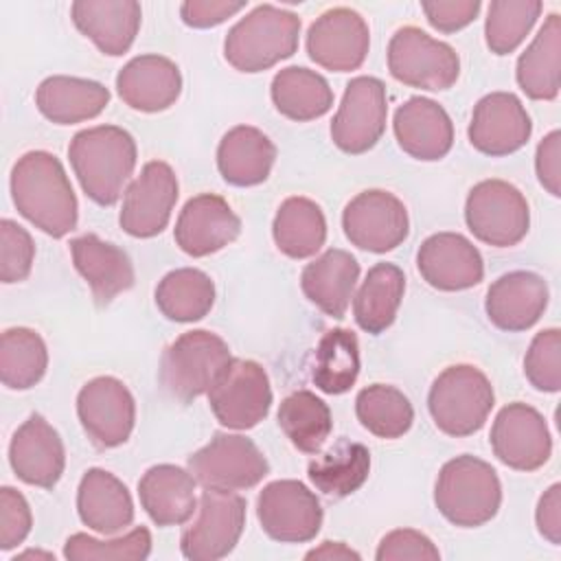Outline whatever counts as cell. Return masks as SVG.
Returning a JSON list of instances; mask_svg holds the SVG:
<instances>
[{
	"label": "cell",
	"mask_w": 561,
	"mask_h": 561,
	"mask_svg": "<svg viewBox=\"0 0 561 561\" xmlns=\"http://www.w3.org/2000/svg\"><path fill=\"white\" fill-rule=\"evenodd\" d=\"M491 449L495 458L517 471L543 467L552 454V436L546 419L528 403L504 405L491 427Z\"/></svg>",
	"instance_id": "e0dca14e"
},
{
	"label": "cell",
	"mask_w": 561,
	"mask_h": 561,
	"mask_svg": "<svg viewBox=\"0 0 561 561\" xmlns=\"http://www.w3.org/2000/svg\"><path fill=\"white\" fill-rule=\"evenodd\" d=\"M388 70L410 88L438 92L456 83L460 59L449 44L434 39L416 26H403L390 37Z\"/></svg>",
	"instance_id": "9c48e42d"
},
{
	"label": "cell",
	"mask_w": 561,
	"mask_h": 561,
	"mask_svg": "<svg viewBox=\"0 0 561 561\" xmlns=\"http://www.w3.org/2000/svg\"><path fill=\"white\" fill-rule=\"evenodd\" d=\"M355 414L362 427L379 438H399L414 423L410 399L394 386L373 383L357 392Z\"/></svg>",
	"instance_id": "b9f144b4"
},
{
	"label": "cell",
	"mask_w": 561,
	"mask_h": 561,
	"mask_svg": "<svg viewBox=\"0 0 561 561\" xmlns=\"http://www.w3.org/2000/svg\"><path fill=\"white\" fill-rule=\"evenodd\" d=\"M559 64H561V18L550 13L519 55L515 77L522 92L535 101H552L559 94Z\"/></svg>",
	"instance_id": "d6a6232c"
},
{
	"label": "cell",
	"mask_w": 561,
	"mask_h": 561,
	"mask_svg": "<svg viewBox=\"0 0 561 561\" xmlns=\"http://www.w3.org/2000/svg\"><path fill=\"white\" fill-rule=\"evenodd\" d=\"M70 254L77 272L90 285L96 305H110L118 294L134 287V263L116 243L88 232L70 241Z\"/></svg>",
	"instance_id": "4316f807"
},
{
	"label": "cell",
	"mask_w": 561,
	"mask_h": 561,
	"mask_svg": "<svg viewBox=\"0 0 561 561\" xmlns=\"http://www.w3.org/2000/svg\"><path fill=\"white\" fill-rule=\"evenodd\" d=\"M305 559H329V561L331 559L333 561H337V559H355V561H359L362 557H359V552H355L353 548H348L342 541H322L318 548L309 550L305 554Z\"/></svg>",
	"instance_id": "db71d44e"
},
{
	"label": "cell",
	"mask_w": 561,
	"mask_h": 561,
	"mask_svg": "<svg viewBox=\"0 0 561 561\" xmlns=\"http://www.w3.org/2000/svg\"><path fill=\"white\" fill-rule=\"evenodd\" d=\"M561 134L554 129L550 131L539 145H537V153H535V171L539 178V184L552 195L559 197L561 195Z\"/></svg>",
	"instance_id": "816d5d0a"
},
{
	"label": "cell",
	"mask_w": 561,
	"mask_h": 561,
	"mask_svg": "<svg viewBox=\"0 0 561 561\" xmlns=\"http://www.w3.org/2000/svg\"><path fill=\"white\" fill-rule=\"evenodd\" d=\"M368 24L348 7L324 11L307 31V53L311 61L331 72L357 70L368 55Z\"/></svg>",
	"instance_id": "ac0fdd59"
},
{
	"label": "cell",
	"mask_w": 561,
	"mask_h": 561,
	"mask_svg": "<svg viewBox=\"0 0 561 561\" xmlns=\"http://www.w3.org/2000/svg\"><path fill=\"white\" fill-rule=\"evenodd\" d=\"M405 291V276L394 263H377L368 270L353 300V316L366 333H383L397 318Z\"/></svg>",
	"instance_id": "836d02e7"
},
{
	"label": "cell",
	"mask_w": 561,
	"mask_h": 561,
	"mask_svg": "<svg viewBox=\"0 0 561 561\" xmlns=\"http://www.w3.org/2000/svg\"><path fill=\"white\" fill-rule=\"evenodd\" d=\"M9 462L22 482L53 489L66 467L64 440L42 414H31L11 438Z\"/></svg>",
	"instance_id": "7402d4cb"
},
{
	"label": "cell",
	"mask_w": 561,
	"mask_h": 561,
	"mask_svg": "<svg viewBox=\"0 0 561 561\" xmlns=\"http://www.w3.org/2000/svg\"><path fill=\"white\" fill-rule=\"evenodd\" d=\"M191 471L175 465H153L138 480V497L156 526L186 524L197 511Z\"/></svg>",
	"instance_id": "83f0119b"
},
{
	"label": "cell",
	"mask_w": 561,
	"mask_h": 561,
	"mask_svg": "<svg viewBox=\"0 0 561 561\" xmlns=\"http://www.w3.org/2000/svg\"><path fill=\"white\" fill-rule=\"evenodd\" d=\"M215 419L228 430L259 425L272 408V388L265 368L254 359L232 357L208 390Z\"/></svg>",
	"instance_id": "8fae6325"
},
{
	"label": "cell",
	"mask_w": 561,
	"mask_h": 561,
	"mask_svg": "<svg viewBox=\"0 0 561 561\" xmlns=\"http://www.w3.org/2000/svg\"><path fill=\"white\" fill-rule=\"evenodd\" d=\"M377 561H401V559H414V561H438L440 552L434 546V541L414 528H397L381 537L377 552Z\"/></svg>",
	"instance_id": "7dc6e473"
},
{
	"label": "cell",
	"mask_w": 561,
	"mask_h": 561,
	"mask_svg": "<svg viewBox=\"0 0 561 561\" xmlns=\"http://www.w3.org/2000/svg\"><path fill=\"white\" fill-rule=\"evenodd\" d=\"M81 522L101 535H114L134 522V502L127 486L110 471L92 467L77 489Z\"/></svg>",
	"instance_id": "f546056e"
},
{
	"label": "cell",
	"mask_w": 561,
	"mask_h": 561,
	"mask_svg": "<svg viewBox=\"0 0 561 561\" xmlns=\"http://www.w3.org/2000/svg\"><path fill=\"white\" fill-rule=\"evenodd\" d=\"M276 248L289 259H309L327 241V219L322 208L309 197H287L272 224Z\"/></svg>",
	"instance_id": "d590c367"
},
{
	"label": "cell",
	"mask_w": 561,
	"mask_h": 561,
	"mask_svg": "<svg viewBox=\"0 0 561 561\" xmlns=\"http://www.w3.org/2000/svg\"><path fill=\"white\" fill-rule=\"evenodd\" d=\"M245 9V2L226 0H186L180 7L182 22L191 28H213Z\"/></svg>",
	"instance_id": "f907efd6"
},
{
	"label": "cell",
	"mask_w": 561,
	"mask_h": 561,
	"mask_svg": "<svg viewBox=\"0 0 561 561\" xmlns=\"http://www.w3.org/2000/svg\"><path fill=\"white\" fill-rule=\"evenodd\" d=\"M11 197L22 217L48 237L61 239L77 228L79 204L57 156L26 151L11 169Z\"/></svg>",
	"instance_id": "6da1fadb"
},
{
	"label": "cell",
	"mask_w": 561,
	"mask_h": 561,
	"mask_svg": "<svg viewBox=\"0 0 561 561\" xmlns=\"http://www.w3.org/2000/svg\"><path fill=\"white\" fill-rule=\"evenodd\" d=\"M151 552V533L136 526L123 537L96 539L75 533L64 543V557L70 561H142Z\"/></svg>",
	"instance_id": "ee69618b"
},
{
	"label": "cell",
	"mask_w": 561,
	"mask_h": 561,
	"mask_svg": "<svg viewBox=\"0 0 561 561\" xmlns=\"http://www.w3.org/2000/svg\"><path fill=\"white\" fill-rule=\"evenodd\" d=\"M178 191V175L167 162H147L140 169V175L125 191L118 215L121 228L136 239L160 234L171 219Z\"/></svg>",
	"instance_id": "2e32d148"
},
{
	"label": "cell",
	"mask_w": 561,
	"mask_h": 561,
	"mask_svg": "<svg viewBox=\"0 0 561 561\" xmlns=\"http://www.w3.org/2000/svg\"><path fill=\"white\" fill-rule=\"evenodd\" d=\"M116 92L125 105L138 112H162L182 92V75L175 61L162 55H138L116 75Z\"/></svg>",
	"instance_id": "d4e9b609"
},
{
	"label": "cell",
	"mask_w": 561,
	"mask_h": 561,
	"mask_svg": "<svg viewBox=\"0 0 561 561\" xmlns=\"http://www.w3.org/2000/svg\"><path fill=\"white\" fill-rule=\"evenodd\" d=\"M438 513L460 528H476L491 522L502 504L497 471L469 454L447 460L434 484Z\"/></svg>",
	"instance_id": "3957f363"
},
{
	"label": "cell",
	"mask_w": 561,
	"mask_h": 561,
	"mask_svg": "<svg viewBox=\"0 0 561 561\" xmlns=\"http://www.w3.org/2000/svg\"><path fill=\"white\" fill-rule=\"evenodd\" d=\"M399 147L423 162L440 160L454 145V123L443 105L427 96H412L401 103L392 121Z\"/></svg>",
	"instance_id": "cb8c5ba5"
},
{
	"label": "cell",
	"mask_w": 561,
	"mask_h": 561,
	"mask_svg": "<svg viewBox=\"0 0 561 561\" xmlns=\"http://www.w3.org/2000/svg\"><path fill=\"white\" fill-rule=\"evenodd\" d=\"M416 267L427 285L440 291H460L484 276L480 250L458 232H436L416 252Z\"/></svg>",
	"instance_id": "44dd1931"
},
{
	"label": "cell",
	"mask_w": 561,
	"mask_h": 561,
	"mask_svg": "<svg viewBox=\"0 0 561 561\" xmlns=\"http://www.w3.org/2000/svg\"><path fill=\"white\" fill-rule=\"evenodd\" d=\"M388 118L386 85L377 77H355L346 83L342 103L331 121V140L351 156L366 153L383 136Z\"/></svg>",
	"instance_id": "7c38bea8"
},
{
	"label": "cell",
	"mask_w": 561,
	"mask_h": 561,
	"mask_svg": "<svg viewBox=\"0 0 561 561\" xmlns=\"http://www.w3.org/2000/svg\"><path fill=\"white\" fill-rule=\"evenodd\" d=\"M480 7V0H434L421 4L427 22L440 33H456L471 24L478 18Z\"/></svg>",
	"instance_id": "681fc988"
},
{
	"label": "cell",
	"mask_w": 561,
	"mask_h": 561,
	"mask_svg": "<svg viewBox=\"0 0 561 561\" xmlns=\"http://www.w3.org/2000/svg\"><path fill=\"white\" fill-rule=\"evenodd\" d=\"M77 416L83 432L96 447H118L134 430L136 401L121 379L101 375L79 390Z\"/></svg>",
	"instance_id": "9a60e30c"
},
{
	"label": "cell",
	"mask_w": 561,
	"mask_h": 561,
	"mask_svg": "<svg viewBox=\"0 0 561 561\" xmlns=\"http://www.w3.org/2000/svg\"><path fill=\"white\" fill-rule=\"evenodd\" d=\"M31 557H46V559H55L50 552H39V550H26V552H22V554H18V557H13V561H18V559H31Z\"/></svg>",
	"instance_id": "11a10c76"
},
{
	"label": "cell",
	"mask_w": 561,
	"mask_h": 561,
	"mask_svg": "<svg viewBox=\"0 0 561 561\" xmlns=\"http://www.w3.org/2000/svg\"><path fill=\"white\" fill-rule=\"evenodd\" d=\"M465 221L478 241L493 248H513L528 232L530 208L511 182L482 180L467 195Z\"/></svg>",
	"instance_id": "52a82bcc"
},
{
	"label": "cell",
	"mask_w": 561,
	"mask_h": 561,
	"mask_svg": "<svg viewBox=\"0 0 561 561\" xmlns=\"http://www.w3.org/2000/svg\"><path fill=\"white\" fill-rule=\"evenodd\" d=\"M357 278V259L346 250L331 248L305 265L300 287L309 302H313L322 313L340 320L351 305Z\"/></svg>",
	"instance_id": "f1b7e54d"
},
{
	"label": "cell",
	"mask_w": 561,
	"mask_h": 561,
	"mask_svg": "<svg viewBox=\"0 0 561 561\" xmlns=\"http://www.w3.org/2000/svg\"><path fill=\"white\" fill-rule=\"evenodd\" d=\"M230 359V348L217 333L206 329L186 331L160 357V386L182 403L193 401L208 394Z\"/></svg>",
	"instance_id": "8992f818"
},
{
	"label": "cell",
	"mask_w": 561,
	"mask_h": 561,
	"mask_svg": "<svg viewBox=\"0 0 561 561\" xmlns=\"http://www.w3.org/2000/svg\"><path fill=\"white\" fill-rule=\"evenodd\" d=\"M188 471L204 489L239 491L256 486L270 473V465L248 436L217 432L188 456Z\"/></svg>",
	"instance_id": "30bf717a"
},
{
	"label": "cell",
	"mask_w": 561,
	"mask_h": 561,
	"mask_svg": "<svg viewBox=\"0 0 561 561\" xmlns=\"http://www.w3.org/2000/svg\"><path fill=\"white\" fill-rule=\"evenodd\" d=\"M68 158L83 193L101 206H112L136 169V140L116 125L88 127L72 136Z\"/></svg>",
	"instance_id": "7a4b0ae2"
},
{
	"label": "cell",
	"mask_w": 561,
	"mask_h": 561,
	"mask_svg": "<svg viewBox=\"0 0 561 561\" xmlns=\"http://www.w3.org/2000/svg\"><path fill=\"white\" fill-rule=\"evenodd\" d=\"M274 107L298 123L324 116L333 107V90L327 79L302 66H287L272 79Z\"/></svg>",
	"instance_id": "e575fe53"
},
{
	"label": "cell",
	"mask_w": 561,
	"mask_h": 561,
	"mask_svg": "<svg viewBox=\"0 0 561 561\" xmlns=\"http://www.w3.org/2000/svg\"><path fill=\"white\" fill-rule=\"evenodd\" d=\"M278 425L291 445L305 454H318L333 430L329 405L311 390H296L278 405Z\"/></svg>",
	"instance_id": "ab89813d"
},
{
	"label": "cell",
	"mask_w": 561,
	"mask_h": 561,
	"mask_svg": "<svg viewBox=\"0 0 561 561\" xmlns=\"http://www.w3.org/2000/svg\"><path fill=\"white\" fill-rule=\"evenodd\" d=\"M370 473V451L366 445L340 438L307 467L311 484L324 495L346 497L355 493Z\"/></svg>",
	"instance_id": "8d00e7d4"
},
{
	"label": "cell",
	"mask_w": 561,
	"mask_h": 561,
	"mask_svg": "<svg viewBox=\"0 0 561 561\" xmlns=\"http://www.w3.org/2000/svg\"><path fill=\"white\" fill-rule=\"evenodd\" d=\"M548 285L546 280L526 270H515L502 274L486 289V318L502 331L517 333L530 329L548 307Z\"/></svg>",
	"instance_id": "603a6c76"
},
{
	"label": "cell",
	"mask_w": 561,
	"mask_h": 561,
	"mask_svg": "<svg viewBox=\"0 0 561 561\" xmlns=\"http://www.w3.org/2000/svg\"><path fill=\"white\" fill-rule=\"evenodd\" d=\"M495 403L489 377L471 366L456 364L445 368L432 383L427 408L434 425L447 436H471L486 423Z\"/></svg>",
	"instance_id": "5b68a950"
},
{
	"label": "cell",
	"mask_w": 561,
	"mask_h": 561,
	"mask_svg": "<svg viewBox=\"0 0 561 561\" xmlns=\"http://www.w3.org/2000/svg\"><path fill=\"white\" fill-rule=\"evenodd\" d=\"M110 103V90L92 79L53 75L35 90V105L57 125H75L99 116Z\"/></svg>",
	"instance_id": "1f68e13d"
},
{
	"label": "cell",
	"mask_w": 561,
	"mask_h": 561,
	"mask_svg": "<svg viewBox=\"0 0 561 561\" xmlns=\"http://www.w3.org/2000/svg\"><path fill=\"white\" fill-rule=\"evenodd\" d=\"M256 517L274 541L305 543L320 533L322 506L302 482L274 480L256 497Z\"/></svg>",
	"instance_id": "5bb4252c"
},
{
	"label": "cell",
	"mask_w": 561,
	"mask_h": 561,
	"mask_svg": "<svg viewBox=\"0 0 561 561\" xmlns=\"http://www.w3.org/2000/svg\"><path fill=\"white\" fill-rule=\"evenodd\" d=\"M70 15L79 33L103 55L118 57L131 48L142 9L136 0H77L70 7Z\"/></svg>",
	"instance_id": "484cf974"
},
{
	"label": "cell",
	"mask_w": 561,
	"mask_h": 561,
	"mask_svg": "<svg viewBox=\"0 0 561 561\" xmlns=\"http://www.w3.org/2000/svg\"><path fill=\"white\" fill-rule=\"evenodd\" d=\"M48 368V351L42 335L26 327H13L0 340V379L11 390H28L42 381Z\"/></svg>",
	"instance_id": "60d3db41"
},
{
	"label": "cell",
	"mask_w": 561,
	"mask_h": 561,
	"mask_svg": "<svg viewBox=\"0 0 561 561\" xmlns=\"http://www.w3.org/2000/svg\"><path fill=\"white\" fill-rule=\"evenodd\" d=\"M359 375V342L351 329H329L316 351L311 364V381L324 394L348 392Z\"/></svg>",
	"instance_id": "74e56055"
},
{
	"label": "cell",
	"mask_w": 561,
	"mask_h": 561,
	"mask_svg": "<svg viewBox=\"0 0 561 561\" xmlns=\"http://www.w3.org/2000/svg\"><path fill=\"white\" fill-rule=\"evenodd\" d=\"M346 239L359 250L383 254L408 239L410 219L403 202L390 191L370 188L357 193L342 213Z\"/></svg>",
	"instance_id": "4fadbf2b"
},
{
	"label": "cell",
	"mask_w": 561,
	"mask_h": 561,
	"mask_svg": "<svg viewBox=\"0 0 561 561\" xmlns=\"http://www.w3.org/2000/svg\"><path fill=\"white\" fill-rule=\"evenodd\" d=\"M35 259V243L26 228L13 219L0 221V280L11 285L31 274Z\"/></svg>",
	"instance_id": "bcb514c9"
},
{
	"label": "cell",
	"mask_w": 561,
	"mask_h": 561,
	"mask_svg": "<svg viewBox=\"0 0 561 561\" xmlns=\"http://www.w3.org/2000/svg\"><path fill=\"white\" fill-rule=\"evenodd\" d=\"M33 526V515L26 497L13 486L0 489V550L20 546Z\"/></svg>",
	"instance_id": "c3c4849f"
},
{
	"label": "cell",
	"mask_w": 561,
	"mask_h": 561,
	"mask_svg": "<svg viewBox=\"0 0 561 561\" xmlns=\"http://www.w3.org/2000/svg\"><path fill=\"white\" fill-rule=\"evenodd\" d=\"M156 305L173 322H197L215 305V283L202 270L178 267L158 283Z\"/></svg>",
	"instance_id": "f35d334b"
},
{
	"label": "cell",
	"mask_w": 561,
	"mask_h": 561,
	"mask_svg": "<svg viewBox=\"0 0 561 561\" xmlns=\"http://www.w3.org/2000/svg\"><path fill=\"white\" fill-rule=\"evenodd\" d=\"M245 497L234 491L204 489L195 519L180 535V550L191 561L228 557L245 526Z\"/></svg>",
	"instance_id": "ba28073f"
},
{
	"label": "cell",
	"mask_w": 561,
	"mask_h": 561,
	"mask_svg": "<svg viewBox=\"0 0 561 561\" xmlns=\"http://www.w3.org/2000/svg\"><path fill=\"white\" fill-rule=\"evenodd\" d=\"M524 375L541 392L561 388V331L557 327L539 331L524 357Z\"/></svg>",
	"instance_id": "f6af8a7d"
},
{
	"label": "cell",
	"mask_w": 561,
	"mask_h": 561,
	"mask_svg": "<svg viewBox=\"0 0 561 561\" xmlns=\"http://www.w3.org/2000/svg\"><path fill=\"white\" fill-rule=\"evenodd\" d=\"M467 134L473 149L497 158L515 153L528 142L533 121L513 92H491L476 103Z\"/></svg>",
	"instance_id": "d6986e66"
},
{
	"label": "cell",
	"mask_w": 561,
	"mask_h": 561,
	"mask_svg": "<svg viewBox=\"0 0 561 561\" xmlns=\"http://www.w3.org/2000/svg\"><path fill=\"white\" fill-rule=\"evenodd\" d=\"M543 4L539 0H493L486 11L484 39L491 53H513L530 33Z\"/></svg>",
	"instance_id": "7bdbcfd3"
},
{
	"label": "cell",
	"mask_w": 561,
	"mask_h": 561,
	"mask_svg": "<svg viewBox=\"0 0 561 561\" xmlns=\"http://www.w3.org/2000/svg\"><path fill=\"white\" fill-rule=\"evenodd\" d=\"M300 18L294 11L259 4L224 39V57L239 72H261L298 50Z\"/></svg>",
	"instance_id": "277c9868"
},
{
	"label": "cell",
	"mask_w": 561,
	"mask_h": 561,
	"mask_svg": "<svg viewBox=\"0 0 561 561\" xmlns=\"http://www.w3.org/2000/svg\"><path fill=\"white\" fill-rule=\"evenodd\" d=\"M537 530L543 539L559 546L561 543V484H552L537 502L535 511Z\"/></svg>",
	"instance_id": "f5cc1de1"
},
{
	"label": "cell",
	"mask_w": 561,
	"mask_h": 561,
	"mask_svg": "<svg viewBox=\"0 0 561 561\" xmlns=\"http://www.w3.org/2000/svg\"><path fill=\"white\" fill-rule=\"evenodd\" d=\"M241 232V219L230 204L215 195L202 193L191 197L178 215L173 239L188 256H208L232 243Z\"/></svg>",
	"instance_id": "ffe728a7"
},
{
	"label": "cell",
	"mask_w": 561,
	"mask_h": 561,
	"mask_svg": "<svg viewBox=\"0 0 561 561\" xmlns=\"http://www.w3.org/2000/svg\"><path fill=\"white\" fill-rule=\"evenodd\" d=\"M276 145L252 125H237L224 134L217 147V169L232 186H256L270 178Z\"/></svg>",
	"instance_id": "4dcf8cb0"
}]
</instances>
